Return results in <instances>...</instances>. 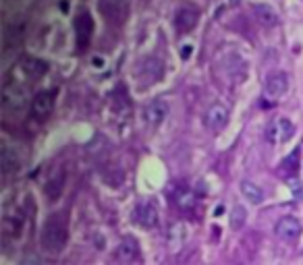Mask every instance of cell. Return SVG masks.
Listing matches in <instances>:
<instances>
[{"label":"cell","instance_id":"7a4b0ae2","mask_svg":"<svg viewBox=\"0 0 303 265\" xmlns=\"http://www.w3.org/2000/svg\"><path fill=\"white\" fill-rule=\"evenodd\" d=\"M98 11L108 23L121 25L129 15V4L127 0H98Z\"/></svg>","mask_w":303,"mask_h":265},{"label":"cell","instance_id":"d6986e66","mask_svg":"<svg viewBox=\"0 0 303 265\" xmlns=\"http://www.w3.org/2000/svg\"><path fill=\"white\" fill-rule=\"evenodd\" d=\"M243 224H245V209L241 207V205H235V207H232V215H231L232 230H239Z\"/></svg>","mask_w":303,"mask_h":265},{"label":"cell","instance_id":"5b68a950","mask_svg":"<svg viewBox=\"0 0 303 265\" xmlns=\"http://www.w3.org/2000/svg\"><path fill=\"white\" fill-rule=\"evenodd\" d=\"M204 124L212 132L222 131L229 124V110H227V106H222L220 102H214L206 110V114H204Z\"/></svg>","mask_w":303,"mask_h":265},{"label":"cell","instance_id":"603a6c76","mask_svg":"<svg viewBox=\"0 0 303 265\" xmlns=\"http://www.w3.org/2000/svg\"><path fill=\"white\" fill-rule=\"evenodd\" d=\"M231 2H232V4H237V2H239V0H231Z\"/></svg>","mask_w":303,"mask_h":265},{"label":"cell","instance_id":"9a60e30c","mask_svg":"<svg viewBox=\"0 0 303 265\" xmlns=\"http://www.w3.org/2000/svg\"><path fill=\"white\" fill-rule=\"evenodd\" d=\"M253 13H255V17H258V21L266 27H272V25H276L278 23L276 13L266 4H253Z\"/></svg>","mask_w":303,"mask_h":265},{"label":"cell","instance_id":"8992f818","mask_svg":"<svg viewBox=\"0 0 303 265\" xmlns=\"http://www.w3.org/2000/svg\"><path fill=\"white\" fill-rule=\"evenodd\" d=\"M75 31H77V48L83 50L88 48V44L91 40V33H94V19L88 11H81L75 19Z\"/></svg>","mask_w":303,"mask_h":265},{"label":"cell","instance_id":"52a82bcc","mask_svg":"<svg viewBox=\"0 0 303 265\" xmlns=\"http://www.w3.org/2000/svg\"><path fill=\"white\" fill-rule=\"evenodd\" d=\"M274 232H276L278 238L286 240V243H293V240H297L299 234H301V224H299L297 217L285 215V217H281V220L276 222Z\"/></svg>","mask_w":303,"mask_h":265},{"label":"cell","instance_id":"7c38bea8","mask_svg":"<svg viewBox=\"0 0 303 265\" xmlns=\"http://www.w3.org/2000/svg\"><path fill=\"white\" fill-rule=\"evenodd\" d=\"M137 222L143 226V228H154L158 224V207L152 201H145L137 207Z\"/></svg>","mask_w":303,"mask_h":265},{"label":"cell","instance_id":"277c9868","mask_svg":"<svg viewBox=\"0 0 303 265\" xmlns=\"http://www.w3.org/2000/svg\"><path fill=\"white\" fill-rule=\"evenodd\" d=\"M286 89H289V77L285 73L276 71V73H270L266 77V83H264V96L272 102H276V99H281Z\"/></svg>","mask_w":303,"mask_h":265},{"label":"cell","instance_id":"44dd1931","mask_svg":"<svg viewBox=\"0 0 303 265\" xmlns=\"http://www.w3.org/2000/svg\"><path fill=\"white\" fill-rule=\"evenodd\" d=\"M297 160H299V151H293L289 158L283 162V170H286V172H295V170H297V166H293V164L297 162Z\"/></svg>","mask_w":303,"mask_h":265},{"label":"cell","instance_id":"7402d4cb","mask_svg":"<svg viewBox=\"0 0 303 265\" xmlns=\"http://www.w3.org/2000/svg\"><path fill=\"white\" fill-rule=\"evenodd\" d=\"M189 54H191V46H185V48L181 50V58L187 60V58H189Z\"/></svg>","mask_w":303,"mask_h":265},{"label":"cell","instance_id":"2e32d148","mask_svg":"<svg viewBox=\"0 0 303 265\" xmlns=\"http://www.w3.org/2000/svg\"><path fill=\"white\" fill-rule=\"evenodd\" d=\"M241 193H243V197H245V199H250L253 205L262 203V199H264L262 189H260L258 184L250 182V181H243V182H241Z\"/></svg>","mask_w":303,"mask_h":265},{"label":"cell","instance_id":"8fae6325","mask_svg":"<svg viewBox=\"0 0 303 265\" xmlns=\"http://www.w3.org/2000/svg\"><path fill=\"white\" fill-rule=\"evenodd\" d=\"M168 102H164V99H154V102L145 108V122L147 124H152V127H158V124L162 122L168 116Z\"/></svg>","mask_w":303,"mask_h":265},{"label":"cell","instance_id":"4fadbf2b","mask_svg":"<svg viewBox=\"0 0 303 265\" xmlns=\"http://www.w3.org/2000/svg\"><path fill=\"white\" fill-rule=\"evenodd\" d=\"M116 259L123 261V263H131V261L139 259V248H137V243L133 238H125L119 245V248H116Z\"/></svg>","mask_w":303,"mask_h":265},{"label":"cell","instance_id":"9c48e42d","mask_svg":"<svg viewBox=\"0 0 303 265\" xmlns=\"http://www.w3.org/2000/svg\"><path fill=\"white\" fill-rule=\"evenodd\" d=\"M197 17L199 13L191 6H181L177 13H175V27L178 33H189V31L197 25Z\"/></svg>","mask_w":303,"mask_h":265},{"label":"cell","instance_id":"3957f363","mask_svg":"<svg viewBox=\"0 0 303 265\" xmlns=\"http://www.w3.org/2000/svg\"><path fill=\"white\" fill-rule=\"evenodd\" d=\"M295 135V127L289 118H274L270 122V127L266 129V139L272 145H283Z\"/></svg>","mask_w":303,"mask_h":265},{"label":"cell","instance_id":"ac0fdd59","mask_svg":"<svg viewBox=\"0 0 303 265\" xmlns=\"http://www.w3.org/2000/svg\"><path fill=\"white\" fill-rule=\"evenodd\" d=\"M177 203H178V207H181V209H191L193 205H196V197H193L191 191L183 189V191L177 193Z\"/></svg>","mask_w":303,"mask_h":265},{"label":"cell","instance_id":"30bf717a","mask_svg":"<svg viewBox=\"0 0 303 265\" xmlns=\"http://www.w3.org/2000/svg\"><path fill=\"white\" fill-rule=\"evenodd\" d=\"M54 108V91H40L32 99V114L36 118H46Z\"/></svg>","mask_w":303,"mask_h":265},{"label":"cell","instance_id":"5bb4252c","mask_svg":"<svg viewBox=\"0 0 303 265\" xmlns=\"http://www.w3.org/2000/svg\"><path fill=\"white\" fill-rule=\"evenodd\" d=\"M63 189H65V176H63V172H58V174H54L48 182H46L44 193H46V197H48L50 201H58L60 195H63Z\"/></svg>","mask_w":303,"mask_h":265},{"label":"cell","instance_id":"ba28073f","mask_svg":"<svg viewBox=\"0 0 303 265\" xmlns=\"http://www.w3.org/2000/svg\"><path fill=\"white\" fill-rule=\"evenodd\" d=\"M2 102L11 110H21L27 104V93L23 87H19L17 83H6L2 89Z\"/></svg>","mask_w":303,"mask_h":265},{"label":"cell","instance_id":"ffe728a7","mask_svg":"<svg viewBox=\"0 0 303 265\" xmlns=\"http://www.w3.org/2000/svg\"><path fill=\"white\" fill-rule=\"evenodd\" d=\"M2 166H4V172H11V170H19V160L11 162V151L4 149V151H2Z\"/></svg>","mask_w":303,"mask_h":265},{"label":"cell","instance_id":"e0dca14e","mask_svg":"<svg viewBox=\"0 0 303 265\" xmlns=\"http://www.w3.org/2000/svg\"><path fill=\"white\" fill-rule=\"evenodd\" d=\"M23 68H25V73L29 77H34V79H37V77H42L46 73V65L36 58H27L25 62H23Z\"/></svg>","mask_w":303,"mask_h":265},{"label":"cell","instance_id":"6da1fadb","mask_svg":"<svg viewBox=\"0 0 303 265\" xmlns=\"http://www.w3.org/2000/svg\"><path fill=\"white\" fill-rule=\"evenodd\" d=\"M67 238H69V230H67V224L63 222V217L58 214L52 215L50 220L44 224L42 247L48 253H58V251H63V247L67 245Z\"/></svg>","mask_w":303,"mask_h":265}]
</instances>
